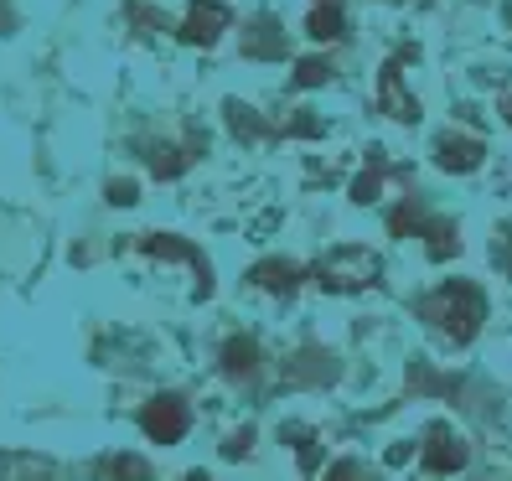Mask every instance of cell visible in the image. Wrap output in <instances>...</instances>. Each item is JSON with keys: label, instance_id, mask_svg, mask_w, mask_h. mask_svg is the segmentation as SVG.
I'll return each instance as SVG.
<instances>
[{"label": "cell", "instance_id": "obj_1", "mask_svg": "<svg viewBox=\"0 0 512 481\" xmlns=\"http://www.w3.org/2000/svg\"><path fill=\"white\" fill-rule=\"evenodd\" d=\"M419 321H430V332L445 337L450 347H466V342H476L481 321H487V295L471 280H445L440 290L419 300Z\"/></svg>", "mask_w": 512, "mask_h": 481}, {"label": "cell", "instance_id": "obj_2", "mask_svg": "<svg viewBox=\"0 0 512 481\" xmlns=\"http://www.w3.org/2000/svg\"><path fill=\"white\" fill-rule=\"evenodd\" d=\"M311 275L331 295H357V290H373L383 280V259L373 249H363V244H342V249H331Z\"/></svg>", "mask_w": 512, "mask_h": 481}, {"label": "cell", "instance_id": "obj_3", "mask_svg": "<svg viewBox=\"0 0 512 481\" xmlns=\"http://www.w3.org/2000/svg\"><path fill=\"white\" fill-rule=\"evenodd\" d=\"M388 233L394 238H425V249H430V259H456L461 254V238H456V223H445V218H435V213H425L419 202H399L394 213H388Z\"/></svg>", "mask_w": 512, "mask_h": 481}, {"label": "cell", "instance_id": "obj_4", "mask_svg": "<svg viewBox=\"0 0 512 481\" xmlns=\"http://www.w3.org/2000/svg\"><path fill=\"white\" fill-rule=\"evenodd\" d=\"M461 466H466V440L435 419V425L425 430V445H419V471L425 476H450Z\"/></svg>", "mask_w": 512, "mask_h": 481}, {"label": "cell", "instance_id": "obj_5", "mask_svg": "<svg viewBox=\"0 0 512 481\" xmlns=\"http://www.w3.org/2000/svg\"><path fill=\"white\" fill-rule=\"evenodd\" d=\"M140 430H145L150 440H161V445H176V440L192 430V409L176 399V394H161V399H150V404L140 409Z\"/></svg>", "mask_w": 512, "mask_h": 481}, {"label": "cell", "instance_id": "obj_6", "mask_svg": "<svg viewBox=\"0 0 512 481\" xmlns=\"http://www.w3.org/2000/svg\"><path fill=\"white\" fill-rule=\"evenodd\" d=\"M228 21H233V11H228V0H192V11H187V21H182V42H192V47H213L223 32H228Z\"/></svg>", "mask_w": 512, "mask_h": 481}, {"label": "cell", "instance_id": "obj_7", "mask_svg": "<svg viewBox=\"0 0 512 481\" xmlns=\"http://www.w3.org/2000/svg\"><path fill=\"white\" fill-rule=\"evenodd\" d=\"M378 109L388 119H399V125H414L419 119V99L404 88V57H394V63L383 68V83H378Z\"/></svg>", "mask_w": 512, "mask_h": 481}, {"label": "cell", "instance_id": "obj_8", "mask_svg": "<svg viewBox=\"0 0 512 481\" xmlns=\"http://www.w3.org/2000/svg\"><path fill=\"white\" fill-rule=\"evenodd\" d=\"M435 161H440V171L466 176V171H476L481 161H487V145H481L476 135H440L435 140Z\"/></svg>", "mask_w": 512, "mask_h": 481}, {"label": "cell", "instance_id": "obj_9", "mask_svg": "<svg viewBox=\"0 0 512 481\" xmlns=\"http://www.w3.org/2000/svg\"><path fill=\"white\" fill-rule=\"evenodd\" d=\"M300 280H306V269H300L295 259H259L249 269V285L264 290V295H295Z\"/></svg>", "mask_w": 512, "mask_h": 481}, {"label": "cell", "instance_id": "obj_10", "mask_svg": "<svg viewBox=\"0 0 512 481\" xmlns=\"http://www.w3.org/2000/svg\"><path fill=\"white\" fill-rule=\"evenodd\" d=\"M202 135L192 130L187 135V145H145V161H150V171H156V176H182L197 156H202Z\"/></svg>", "mask_w": 512, "mask_h": 481}, {"label": "cell", "instance_id": "obj_11", "mask_svg": "<svg viewBox=\"0 0 512 481\" xmlns=\"http://www.w3.org/2000/svg\"><path fill=\"white\" fill-rule=\"evenodd\" d=\"M337 378V357L331 352H321V347H306L295 357V363H285V383H311V388H321V383H331Z\"/></svg>", "mask_w": 512, "mask_h": 481}, {"label": "cell", "instance_id": "obj_12", "mask_svg": "<svg viewBox=\"0 0 512 481\" xmlns=\"http://www.w3.org/2000/svg\"><path fill=\"white\" fill-rule=\"evenodd\" d=\"M223 373H228L233 383H254V378H259V347H254L249 337H233V342L223 347Z\"/></svg>", "mask_w": 512, "mask_h": 481}, {"label": "cell", "instance_id": "obj_13", "mask_svg": "<svg viewBox=\"0 0 512 481\" xmlns=\"http://www.w3.org/2000/svg\"><path fill=\"white\" fill-rule=\"evenodd\" d=\"M306 32L316 42H342L347 37V16H342V0H316V11L306 21Z\"/></svg>", "mask_w": 512, "mask_h": 481}, {"label": "cell", "instance_id": "obj_14", "mask_svg": "<svg viewBox=\"0 0 512 481\" xmlns=\"http://www.w3.org/2000/svg\"><path fill=\"white\" fill-rule=\"evenodd\" d=\"M388 176H399V171H388V166H383V156H373V161H368V171H363V176H357V182H352V202H357V207L378 202V197H383V182H388Z\"/></svg>", "mask_w": 512, "mask_h": 481}, {"label": "cell", "instance_id": "obj_15", "mask_svg": "<svg viewBox=\"0 0 512 481\" xmlns=\"http://www.w3.org/2000/svg\"><path fill=\"white\" fill-rule=\"evenodd\" d=\"M0 476H63V466L42 456H0Z\"/></svg>", "mask_w": 512, "mask_h": 481}, {"label": "cell", "instance_id": "obj_16", "mask_svg": "<svg viewBox=\"0 0 512 481\" xmlns=\"http://www.w3.org/2000/svg\"><path fill=\"white\" fill-rule=\"evenodd\" d=\"M94 471H99V476H140V481L150 476V466H145L140 456H104Z\"/></svg>", "mask_w": 512, "mask_h": 481}, {"label": "cell", "instance_id": "obj_17", "mask_svg": "<svg viewBox=\"0 0 512 481\" xmlns=\"http://www.w3.org/2000/svg\"><path fill=\"white\" fill-rule=\"evenodd\" d=\"M326 78H331V63H326V57H306V63L295 68V83H300V88H316V83H326Z\"/></svg>", "mask_w": 512, "mask_h": 481}, {"label": "cell", "instance_id": "obj_18", "mask_svg": "<svg viewBox=\"0 0 512 481\" xmlns=\"http://www.w3.org/2000/svg\"><path fill=\"white\" fill-rule=\"evenodd\" d=\"M249 445H254V430H238V435H228V440H223V456H228V461H238V456H249Z\"/></svg>", "mask_w": 512, "mask_h": 481}, {"label": "cell", "instance_id": "obj_19", "mask_svg": "<svg viewBox=\"0 0 512 481\" xmlns=\"http://www.w3.org/2000/svg\"><path fill=\"white\" fill-rule=\"evenodd\" d=\"M109 202L114 207H130L135 202V182H109Z\"/></svg>", "mask_w": 512, "mask_h": 481}, {"label": "cell", "instance_id": "obj_20", "mask_svg": "<svg viewBox=\"0 0 512 481\" xmlns=\"http://www.w3.org/2000/svg\"><path fill=\"white\" fill-rule=\"evenodd\" d=\"M331 476H368V466H357V461H342V466H331Z\"/></svg>", "mask_w": 512, "mask_h": 481}, {"label": "cell", "instance_id": "obj_21", "mask_svg": "<svg viewBox=\"0 0 512 481\" xmlns=\"http://www.w3.org/2000/svg\"><path fill=\"white\" fill-rule=\"evenodd\" d=\"M502 114H507V125H512V94H502Z\"/></svg>", "mask_w": 512, "mask_h": 481}, {"label": "cell", "instance_id": "obj_22", "mask_svg": "<svg viewBox=\"0 0 512 481\" xmlns=\"http://www.w3.org/2000/svg\"><path fill=\"white\" fill-rule=\"evenodd\" d=\"M502 269H507V275H512V244H507V254H502Z\"/></svg>", "mask_w": 512, "mask_h": 481}]
</instances>
